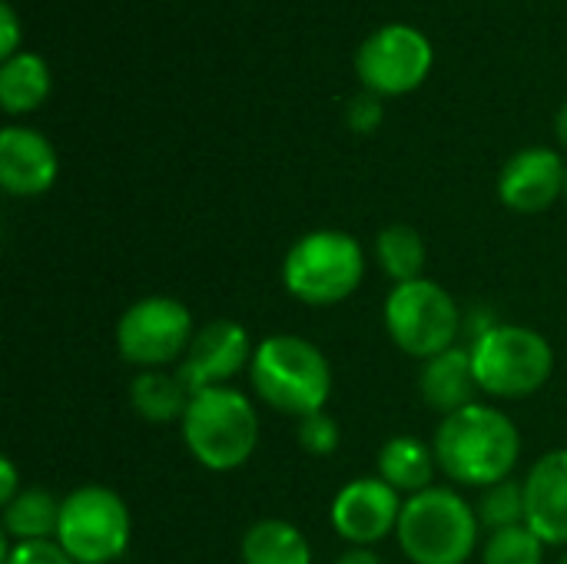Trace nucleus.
Wrapping results in <instances>:
<instances>
[{
    "mask_svg": "<svg viewBox=\"0 0 567 564\" xmlns=\"http://www.w3.org/2000/svg\"><path fill=\"white\" fill-rule=\"evenodd\" d=\"M432 472H435V452L425 449L412 435H399L382 445L379 452V479L389 482L395 492H425L432 489Z\"/></svg>",
    "mask_w": 567,
    "mask_h": 564,
    "instance_id": "a211bd4d",
    "label": "nucleus"
},
{
    "mask_svg": "<svg viewBox=\"0 0 567 564\" xmlns=\"http://www.w3.org/2000/svg\"><path fill=\"white\" fill-rule=\"evenodd\" d=\"M3 564H76L53 542H17L13 548L3 545Z\"/></svg>",
    "mask_w": 567,
    "mask_h": 564,
    "instance_id": "bb28decb",
    "label": "nucleus"
},
{
    "mask_svg": "<svg viewBox=\"0 0 567 564\" xmlns=\"http://www.w3.org/2000/svg\"><path fill=\"white\" fill-rule=\"evenodd\" d=\"M382 116H385L382 96H375V93H369V90H362L359 96H352V100L346 103V123H349V130H355V133H375L379 123H382Z\"/></svg>",
    "mask_w": 567,
    "mask_h": 564,
    "instance_id": "a878e982",
    "label": "nucleus"
},
{
    "mask_svg": "<svg viewBox=\"0 0 567 564\" xmlns=\"http://www.w3.org/2000/svg\"><path fill=\"white\" fill-rule=\"evenodd\" d=\"M419 389L425 396V402L445 416L472 406L475 399V369H472V349H462V346H452L449 352L429 359L422 366V379H419Z\"/></svg>",
    "mask_w": 567,
    "mask_h": 564,
    "instance_id": "dca6fc26",
    "label": "nucleus"
},
{
    "mask_svg": "<svg viewBox=\"0 0 567 564\" xmlns=\"http://www.w3.org/2000/svg\"><path fill=\"white\" fill-rule=\"evenodd\" d=\"M193 342V316L179 299L169 296H146L133 302L116 326L120 356L130 366L159 369L176 362Z\"/></svg>",
    "mask_w": 567,
    "mask_h": 564,
    "instance_id": "9d476101",
    "label": "nucleus"
},
{
    "mask_svg": "<svg viewBox=\"0 0 567 564\" xmlns=\"http://www.w3.org/2000/svg\"><path fill=\"white\" fill-rule=\"evenodd\" d=\"M525 485V525L545 545H567V449L542 455Z\"/></svg>",
    "mask_w": 567,
    "mask_h": 564,
    "instance_id": "2eb2a0df",
    "label": "nucleus"
},
{
    "mask_svg": "<svg viewBox=\"0 0 567 564\" xmlns=\"http://www.w3.org/2000/svg\"><path fill=\"white\" fill-rule=\"evenodd\" d=\"M365 276V253L355 236L316 229L302 236L282 263L286 289L306 306H336L349 299Z\"/></svg>",
    "mask_w": 567,
    "mask_h": 564,
    "instance_id": "39448f33",
    "label": "nucleus"
},
{
    "mask_svg": "<svg viewBox=\"0 0 567 564\" xmlns=\"http://www.w3.org/2000/svg\"><path fill=\"white\" fill-rule=\"evenodd\" d=\"M432 43L419 27L389 23L362 40L355 53L359 80L375 96H402L425 83L432 73Z\"/></svg>",
    "mask_w": 567,
    "mask_h": 564,
    "instance_id": "1a4fd4ad",
    "label": "nucleus"
},
{
    "mask_svg": "<svg viewBox=\"0 0 567 564\" xmlns=\"http://www.w3.org/2000/svg\"><path fill=\"white\" fill-rule=\"evenodd\" d=\"M50 86H53V76L40 53L20 50L0 66V106L10 116L37 110L50 96Z\"/></svg>",
    "mask_w": 567,
    "mask_h": 564,
    "instance_id": "f3484780",
    "label": "nucleus"
},
{
    "mask_svg": "<svg viewBox=\"0 0 567 564\" xmlns=\"http://www.w3.org/2000/svg\"><path fill=\"white\" fill-rule=\"evenodd\" d=\"M243 564H312V548L296 525L266 519L246 532Z\"/></svg>",
    "mask_w": 567,
    "mask_h": 564,
    "instance_id": "6ab92c4d",
    "label": "nucleus"
},
{
    "mask_svg": "<svg viewBox=\"0 0 567 564\" xmlns=\"http://www.w3.org/2000/svg\"><path fill=\"white\" fill-rule=\"evenodd\" d=\"M385 329L402 352L429 362L455 346L462 316L452 293L422 276L412 283H399L389 293Z\"/></svg>",
    "mask_w": 567,
    "mask_h": 564,
    "instance_id": "0eeeda50",
    "label": "nucleus"
},
{
    "mask_svg": "<svg viewBox=\"0 0 567 564\" xmlns=\"http://www.w3.org/2000/svg\"><path fill=\"white\" fill-rule=\"evenodd\" d=\"M565 196H567V183H565Z\"/></svg>",
    "mask_w": 567,
    "mask_h": 564,
    "instance_id": "473e14b6",
    "label": "nucleus"
},
{
    "mask_svg": "<svg viewBox=\"0 0 567 564\" xmlns=\"http://www.w3.org/2000/svg\"><path fill=\"white\" fill-rule=\"evenodd\" d=\"M17 495H20V492H17V469H13L10 459H3V462H0V502H3V509H7Z\"/></svg>",
    "mask_w": 567,
    "mask_h": 564,
    "instance_id": "c85d7f7f",
    "label": "nucleus"
},
{
    "mask_svg": "<svg viewBox=\"0 0 567 564\" xmlns=\"http://www.w3.org/2000/svg\"><path fill=\"white\" fill-rule=\"evenodd\" d=\"M342 442V432H339V422L326 412H312L306 419H299V445L309 452V455H332Z\"/></svg>",
    "mask_w": 567,
    "mask_h": 564,
    "instance_id": "393cba45",
    "label": "nucleus"
},
{
    "mask_svg": "<svg viewBox=\"0 0 567 564\" xmlns=\"http://www.w3.org/2000/svg\"><path fill=\"white\" fill-rule=\"evenodd\" d=\"M432 452L452 482L468 489H492L512 475L522 439L505 412L472 402L442 419Z\"/></svg>",
    "mask_w": 567,
    "mask_h": 564,
    "instance_id": "f257e3e1",
    "label": "nucleus"
},
{
    "mask_svg": "<svg viewBox=\"0 0 567 564\" xmlns=\"http://www.w3.org/2000/svg\"><path fill=\"white\" fill-rule=\"evenodd\" d=\"M60 509L63 502L47 489H23L3 509V532L13 542H50L60 525Z\"/></svg>",
    "mask_w": 567,
    "mask_h": 564,
    "instance_id": "aec40b11",
    "label": "nucleus"
},
{
    "mask_svg": "<svg viewBox=\"0 0 567 564\" xmlns=\"http://www.w3.org/2000/svg\"><path fill=\"white\" fill-rule=\"evenodd\" d=\"M375 256L385 276L395 279V286L412 283V279H422V269H425V239L419 236V229L405 223H392L379 233Z\"/></svg>",
    "mask_w": 567,
    "mask_h": 564,
    "instance_id": "4be33fe9",
    "label": "nucleus"
},
{
    "mask_svg": "<svg viewBox=\"0 0 567 564\" xmlns=\"http://www.w3.org/2000/svg\"><path fill=\"white\" fill-rule=\"evenodd\" d=\"M478 522H485L492 532L525 525V485L505 479V482L485 489V495L478 502Z\"/></svg>",
    "mask_w": 567,
    "mask_h": 564,
    "instance_id": "b1692460",
    "label": "nucleus"
},
{
    "mask_svg": "<svg viewBox=\"0 0 567 564\" xmlns=\"http://www.w3.org/2000/svg\"><path fill=\"white\" fill-rule=\"evenodd\" d=\"M555 133H558V143L567 146V103L558 110V116H555Z\"/></svg>",
    "mask_w": 567,
    "mask_h": 564,
    "instance_id": "7c9ffc66",
    "label": "nucleus"
},
{
    "mask_svg": "<svg viewBox=\"0 0 567 564\" xmlns=\"http://www.w3.org/2000/svg\"><path fill=\"white\" fill-rule=\"evenodd\" d=\"M183 442L203 469L233 472L259 445V416L243 392L229 386L206 389L186 406Z\"/></svg>",
    "mask_w": 567,
    "mask_h": 564,
    "instance_id": "20e7f679",
    "label": "nucleus"
},
{
    "mask_svg": "<svg viewBox=\"0 0 567 564\" xmlns=\"http://www.w3.org/2000/svg\"><path fill=\"white\" fill-rule=\"evenodd\" d=\"M249 372L259 399L276 412L296 419L322 412L332 392L329 359L299 336H269L266 342H259Z\"/></svg>",
    "mask_w": 567,
    "mask_h": 564,
    "instance_id": "f03ea898",
    "label": "nucleus"
},
{
    "mask_svg": "<svg viewBox=\"0 0 567 564\" xmlns=\"http://www.w3.org/2000/svg\"><path fill=\"white\" fill-rule=\"evenodd\" d=\"M565 160L548 146H528L505 163L498 176V196L515 213H542L565 193Z\"/></svg>",
    "mask_w": 567,
    "mask_h": 564,
    "instance_id": "ddd939ff",
    "label": "nucleus"
},
{
    "mask_svg": "<svg viewBox=\"0 0 567 564\" xmlns=\"http://www.w3.org/2000/svg\"><path fill=\"white\" fill-rule=\"evenodd\" d=\"M336 564H382V562H379V555H375L372 548H352V552L339 555Z\"/></svg>",
    "mask_w": 567,
    "mask_h": 564,
    "instance_id": "c756f323",
    "label": "nucleus"
},
{
    "mask_svg": "<svg viewBox=\"0 0 567 564\" xmlns=\"http://www.w3.org/2000/svg\"><path fill=\"white\" fill-rule=\"evenodd\" d=\"M561 564H567V555H565V558H561Z\"/></svg>",
    "mask_w": 567,
    "mask_h": 564,
    "instance_id": "2f4dec72",
    "label": "nucleus"
},
{
    "mask_svg": "<svg viewBox=\"0 0 567 564\" xmlns=\"http://www.w3.org/2000/svg\"><path fill=\"white\" fill-rule=\"evenodd\" d=\"M60 163L53 143L27 126H3L0 133V186L10 196H40L56 183Z\"/></svg>",
    "mask_w": 567,
    "mask_h": 564,
    "instance_id": "4468645a",
    "label": "nucleus"
},
{
    "mask_svg": "<svg viewBox=\"0 0 567 564\" xmlns=\"http://www.w3.org/2000/svg\"><path fill=\"white\" fill-rule=\"evenodd\" d=\"M20 53V20L10 3H0V57L10 60Z\"/></svg>",
    "mask_w": 567,
    "mask_h": 564,
    "instance_id": "cd10ccee",
    "label": "nucleus"
},
{
    "mask_svg": "<svg viewBox=\"0 0 567 564\" xmlns=\"http://www.w3.org/2000/svg\"><path fill=\"white\" fill-rule=\"evenodd\" d=\"M56 545L76 564H106L130 545V509L103 485H83L63 499Z\"/></svg>",
    "mask_w": 567,
    "mask_h": 564,
    "instance_id": "6e6552de",
    "label": "nucleus"
},
{
    "mask_svg": "<svg viewBox=\"0 0 567 564\" xmlns=\"http://www.w3.org/2000/svg\"><path fill=\"white\" fill-rule=\"evenodd\" d=\"M252 352L256 349L249 346V336L239 322L216 319V322H206L193 336L176 376L189 396H199L206 389L226 386L246 362H252Z\"/></svg>",
    "mask_w": 567,
    "mask_h": 564,
    "instance_id": "9b49d317",
    "label": "nucleus"
},
{
    "mask_svg": "<svg viewBox=\"0 0 567 564\" xmlns=\"http://www.w3.org/2000/svg\"><path fill=\"white\" fill-rule=\"evenodd\" d=\"M468 349L478 389L495 399H525L555 372L548 339L525 326H492Z\"/></svg>",
    "mask_w": 567,
    "mask_h": 564,
    "instance_id": "423d86ee",
    "label": "nucleus"
},
{
    "mask_svg": "<svg viewBox=\"0 0 567 564\" xmlns=\"http://www.w3.org/2000/svg\"><path fill=\"white\" fill-rule=\"evenodd\" d=\"M542 558H545V542L528 525L492 532L482 552V564H542Z\"/></svg>",
    "mask_w": 567,
    "mask_h": 564,
    "instance_id": "5701e85b",
    "label": "nucleus"
},
{
    "mask_svg": "<svg viewBox=\"0 0 567 564\" xmlns=\"http://www.w3.org/2000/svg\"><path fill=\"white\" fill-rule=\"evenodd\" d=\"M395 532L412 564H465L478 545V512L458 492L432 485L402 505Z\"/></svg>",
    "mask_w": 567,
    "mask_h": 564,
    "instance_id": "7ed1b4c3",
    "label": "nucleus"
},
{
    "mask_svg": "<svg viewBox=\"0 0 567 564\" xmlns=\"http://www.w3.org/2000/svg\"><path fill=\"white\" fill-rule=\"evenodd\" d=\"M399 492L382 479H355L332 502V529L355 548H372L399 529Z\"/></svg>",
    "mask_w": 567,
    "mask_h": 564,
    "instance_id": "f8f14e48",
    "label": "nucleus"
},
{
    "mask_svg": "<svg viewBox=\"0 0 567 564\" xmlns=\"http://www.w3.org/2000/svg\"><path fill=\"white\" fill-rule=\"evenodd\" d=\"M189 392L179 382V376H166L159 369H146L130 386V402L146 422H173L186 416Z\"/></svg>",
    "mask_w": 567,
    "mask_h": 564,
    "instance_id": "412c9836",
    "label": "nucleus"
}]
</instances>
